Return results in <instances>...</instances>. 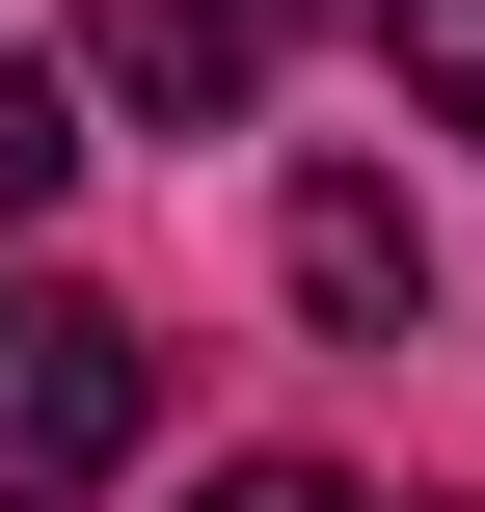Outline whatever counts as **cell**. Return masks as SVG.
<instances>
[{
  "mask_svg": "<svg viewBox=\"0 0 485 512\" xmlns=\"http://www.w3.org/2000/svg\"><path fill=\"white\" fill-rule=\"evenodd\" d=\"M135 405H162V351L27 270V297H0V512H81L108 459H135Z\"/></svg>",
  "mask_w": 485,
  "mask_h": 512,
  "instance_id": "6da1fadb",
  "label": "cell"
},
{
  "mask_svg": "<svg viewBox=\"0 0 485 512\" xmlns=\"http://www.w3.org/2000/svg\"><path fill=\"white\" fill-rule=\"evenodd\" d=\"M297 27H351V0H108V108H189V135H243V108L297 81Z\"/></svg>",
  "mask_w": 485,
  "mask_h": 512,
  "instance_id": "3957f363",
  "label": "cell"
},
{
  "mask_svg": "<svg viewBox=\"0 0 485 512\" xmlns=\"http://www.w3.org/2000/svg\"><path fill=\"white\" fill-rule=\"evenodd\" d=\"M270 270H297V324H324V351H405V324H432V216H405L378 162H297Z\"/></svg>",
  "mask_w": 485,
  "mask_h": 512,
  "instance_id": "7a4b0ae2",
  "label": "cell"
},
{
  "mask_svg": "<svg viewBox=\"0 0 485 512\" xmlns=\"http://www.w3.org/2000/svg\"><path fill=\"white\" fill-rule=\"evenodd\" d=\"M351 27L405 54V108H432V135H485V0H351Z\"/></svg>",
  "mask_w": 485,
  "mask_h": 512,
  "instance_id": "277c9868",
  "label": "cell"
},
{
  "mask_svg": "<svg viewBox=\"0 0 485 512\" xmlns=\"http://www.w3.org/2000/svg\"><path fill=\"white\" fill-rule=\"evenodd\" d=\"M54 189H81V108H54V81H27V54H0V243H27V216H54Z\"/></svg>",
  "mask_w": 485,
  "mask_h": 512,
  "instance_id": "5b68a950",
  "label": "cell"
},
{
  "mask_svg": "<svg viewBox=\"0 0 485 512\" xmlns=\"http://www.w3.org/2000/svg\"><path fill=\"white\" fill-rule=\"evenodd\" d=\"M189 512H378V486H351V459H216Z\"/></svg>",
  "mask_w": 485,
  "mask_h": 512,
  "instance_id": "8992f818",
  "label": "cell"
}]
</instances>
